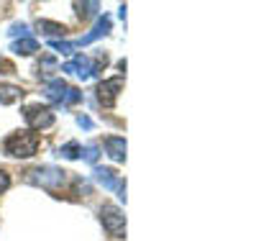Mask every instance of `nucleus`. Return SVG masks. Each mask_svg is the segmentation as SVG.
<instances>
[{
  "mask_svg": "<svg viewBox=\"0 0 256 241\" xmlns=\"http://www.w3.org/2000/svg\"><path fill=\"white\" fill-rule=\"evenodd\" d=\"M38 151V136L34 131H16L6 139V154L16 159H28Z\"/></svg>",
  "mask_w": 256,
  "mask_h": 241,
  "instance_id": "1",
  "label": "nucleus"
},
{
  "mask_svg": "<svg viewBox=\"0 0 256 241\" xmlns=\"http://www.w3.org/2000/svg\"><path fill=\"white\" fill-rule=\"evenodd\" d=\"M67 174L70 172H64L59 167L44 164V167H36V169L28 172V182L41 185V187H46V190H59V187H64V182H67Z\"/></svg>",
  "mask_w": 256,
  "mask_h": 241,
  "instance_id": "2",
  "label": "nucleus"
},
{
  "mask_svg": "<svg viewBox=\"0 0 256 241\" xmlns=\"http://www.w3.org/2000/svg\"><path fill=\"white\" fill-rule=\"evenodd\" d=\"M100 221L113 238H126V215L120 213L118 205H113V203L102 205L100 208Z\"/></svg>",
  "mask_w": 256,
  "mask_h": 241,
  "instance_id": "3",
  "label": "nucleus"
},
{
  "mask_svg": "<svg viewBox=\"0 0 256 241\" xmlns=\"http://www.w3.org/2000/svg\"><path fill=\"white\" fill-rule=\"evenodd\" d=\"M24 116H26V123L31 131H44V128L54 126V113L46 105H28L24 111Z\"/></svg>",
  "mask_w": 256,
  "mask_h": 241,
  "instance_id": "4",
  "label": "nucleus"
},
{
  "mask_svg": "<svg viewBox=\"0 0 256 241\" xmlns=\"http://www.w3.org/2000/svg\"><path fill=\"white\" fill-rule=\"evenodd\" d=\"M123 90V80L120 77H113V80H102L98 85V100L105 105V108H113L116 100H118V93Z\"/></svg>",
  "mask_w": 256,
  "mask_h": 241,
  "instance_id": "5",
  "label": "nucleus"
},
{
  "mask_svg": "<svg viewBox=\"0 0 256 241\" xmlns=\"http://www.w3.org/2000/svg\"><path fill=\"white\" fill-rule=\"evenodd\" d=\"M62 72H72V75H77V77H82V80H88V77L95 75V64H92V59H88V57H74L72 62L62 64Z\"/></svg>",
  "mask_w": 256,
  "mask_h": 241,
  "instance_id": "6",
  "label": "nucleus"
},
{
  "mask_svg": "<svg viewBox=\"0 0 256 241\" xmlns=\"http://www.w3.org/2000/svg\"><path fill=\"white\" fill-rule=\"evenodd\" d=\"M105 151L113 162H126V139L123 136H108L105 139Z\"/></svg>",
  "mask_w": 256,
  "mask_h": 241,
  "instance_id": "7",
  "label": "nucleus"
},
{
  "mask_svg": "<svg viewBox=\"0 0 256 241\" xmlns=\"http://www.w3.org/2000/svg\"><path fill=\"white\" fill-rule=\"evenodd\" d=\"M110 31V18L108 16H102V18H98V24H95V29L90 31V34H84L77 44H74V47H84V44H92L95 39H100V36H105V34H108Z\"/></svg>",
  "mask_w": 256,
  "mask_h": 241,
  "instance_id": "8",
  "label": "nucleus"
},
{
  "mask_svg": "<svg viewBox=\"0 0 256 241\" xmlns=\"http://www.w3.org/2000/svg\"><path fill=\"white\" fill-rule=\"evenodd\" d=\"M95 180L105 187V190H118L120 187V180H118V174L113 172V169H108V167H95Z\"/></svg>",
  "mask_w": 256,
  "mask_h": 241,
  "instance_id": "9",
  "label": "nucleus"
},
{
  "mask_svg": "<svg viewBox=\"0 0 256 241\" xmlns=\"http://www.w3.org/2000/svg\"><path fill=\"white\" fill-rule=\"evenodd\" d=\"M24 95L26 93L20 90V87H16V85H0V105H13Z\"/></svg>",
  "mask_w": 256,
  "mask_h": 241,
  "instance_id": "10",
  "label": "nucleus"
},
{
  "mask_svg": "<svg viewBox=\"0 0 256 241\" xmlns=\"http://www.w3.org/2000/svg\"><path fill=\"white\" fill-rule=\"evenodd\" d=\"M10 52H16V54H20V57H28V54L38 52V41L31 39V36H28V39H20V41H13Z\"/></svg>",
  "mask_w": 256,
  "mask_h": 241,
  "instance_id": "11",
  "label": "nucleus"
},
{
  "mask_svg": "<svg viewBox=\"0 0 256 241\" xmlns=\"http://www.w3.org/2000/svg\"><path fill=\"white\" fill-rule=\"evenodd\" d=\"M67 82L64 80H52L49 85H46V98L52 100V103H62V98H64V93H67Z\"/></svg>",
  "mask_w": 256,
  "mask_h": 241,
  "instance_id": "12",
  "label": "nucleus"
},
{
  "mask_svg": "<svg viewBox=\"0 0 256 241\" xmlns=\"http://www.w3.org/2000/svg\"><path fill=\"white\" fill-rule=\"evenodd\" d=\"M38 31L41 34H46V36H64L67 34V29H64L62 24H54V21H38Z\"/></svg>",
  "mask_w": 256,
  "mask_h": 241,
  "instance_id": "13",
  "label": "nucleus"
},
{
  "mask_svg": "<svg viewBox=\"0 0 256 241\" xmlns=\"http://www.w3.org/2000/svg\"><path fill=\"white\" fill-rule=\"evenodd\" d=\"M80 151H82V146L77 141H70V144H64L59 149V157H64V159H80Z\"/></svg>",
  "mask_w": 256,
  "mask_h": 241,
  "instance_id": "14",
  "label": "nucleus"
},
{
  "mask_svg": "<svg viewBox=\"0 0 256 241\" xmlns=\"http://www.w3.org/2000/svg\"><path fill=\"white\" fill-rule=\"evenodd\" d=\"M49 47L54 52H62V54H74V49H77L72 41H56V39H49Z\"/></svg>",
  "mask_w": 256,
  "mask_h": 241,
  "instance_id": "15",
  "label": "nucleus"
},
{
  "mask_svg": "<svg viewBox=\"0 0 256 241\" xmlns=\"http://www.w3.org/2000/svg\"><path fill=\"white\" fill-rule=\"evenodd\" d=\"M80 98H82V93L77 87H67V93L62 98V105H74V103H80Z\"/></svg>",
  "mask_w": 256,
  "mask_h": 241,
  "instance_id": "16",
  "label": "nucleus"
},
{
  "mask_svg": "<svg viewBox=\"0 0 256 241\" xmlns=\"http://www.w3.org/2000/svg\"><path fill=\"white\" fill-rule=\"evenodd\" d=\"M80 157H82L84 162L95 164V162H98V157H100V154H98V146H84V149L80 151Z\"/></svg>",
  "mask_w": 256,
  "mask_h": 241,
  "instance_id": "17",
  "label": "nucleus"
},
{
  "mask_svg": "<svg viewBox=\"0 0 256 241\" xmlns=\"http://www.w3.org/2000/svg\"><path fill=\"white\" fill-rule=\"evenodd\" d=\"M74 8H80V16H82V18H88V16H92L100 6H98V3H74Z\"/></svg>",
  "mask_w": 256,
  "mask_h": 241,
  "instance_id": "18",
  "label": "nucleus"
},
{
  "mask_svg": "<svg viewBox=\"0 0 256 241\" xmlns=\"http://www.w3.org/2000/svg\"><path fill=\"white\" fill-rule=\"evenodd\" d=\"M8 34H10V36H24V39H28V26H26V24H13Z\"/></svg>",
  "mask_w": 256,
  "mask_h": 241,
  "instance_id": "19",
  "label": "nucleus"
},
{
  "mask_svg": "<svg viewBox=\"0 0 256 241\" xmlns=\"http://www.w3.org/2000/svg\"><path fill=\"white\" fill-rule=\"evenodd\" d=\"M10 187V174L6 169H0V192H6Z\"/></svg>",
  "mask_w": 256,
  "mask_h": 241,
  "instance_id": "20",
  "label": "nucleus"
},
{
  "mask_svg": "<svg viewBox=\"0 0 256 241\" xmlns=\"http://www.w3.org/2000/svg\"><path fill=\"white\" fill-rule=\"evenodd\" d=\"M77 123H80L82 128H92V121H90L88 116H80V118H77Z\"/></svg>",
  "mask_w": 256,
  "mask_h": 241,
  "instance_id": "21",
  "label": "nucleus"
}]
</instances>
